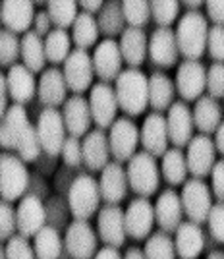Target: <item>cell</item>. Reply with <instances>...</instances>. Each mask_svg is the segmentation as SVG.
<instances>
[{"label": "cell", "mask_w": 224, "mask_h": 259, "mask_svg": "<svg viewBox=\"0 0 224 259\" xmlns=\"http://www.w3.org/2000/svg\"><path fill=\"white\" fill-rule=\"evenodd\" d=\"M116 97L128 116H139L149 107V77L138 68L124 70L116 79Z\"/></svg>", "instance_id": "6da1fadb"}, {"label": "cell", "mask_w": 224, "mask_h": 259, "mask_svg": "<svg viewBox=\"0 0 224 259\" xmlns=\"http://www.w3.org/2000/svg\"><path fill=\"white\" fill-rule=\"evenodd\" d=\"M209 23L201 12H186L176 25L178 49L186 60H199L207 51Z\"/></svg>", "instance_id": "7a4b0ae2"}, {"label": "cell", "mask_w": 224, "mask_h": 259, "mask_svg": "<svg viewBox=\"0 0 224 259\" xmlns=\"http://www.w3.org/2000/svg\"><path fill=\"white\" fill-rule=\"evenodd\" d=\"M101 199V188L93 176L79 174L72 180L68 190V207L75 221H89L95 213H99Z\"/></svg>", "instance_id": "3957f363"}, {"label": "cell", "mask_w": 224, "mask_h": 259, "mask_svg": "<svg viewBox=\"0 0 224 259\" xmlns=\"http://www.w3.org/2000/svg\"><path fill=\"white\" fill-rule=\"evenodd\" d=\"M128 182L129 188L139 195V197H151L157 194L160 184V170L155 157L147 151L136 153L128 161Z\"/></svg>", "instance_id": "277c9868"}, {"label": "cell", "mask_w": 224, "mask_h": 259, "mask_svg": "<svg viewBox=\"0 0 224 259\" xmlns=\"http://www.w3.org/2000/svg\"><path fill=\"white\" fill-rule=\"evenodd\" d=\"M29 186V172L25 162L12 153H2L0 157V197L2 201L14 203L22 199Z\"/></svg>", "instance_id": "5b68a950"}, {"label": "cell", "mask_w": 224, "mask_h": 259, "mask_svg": "<svg viewBox=\"0 0 224 259\" xmlns=\"http://www.w3.org/2000/svg\"><path fill=\"white\" fill-rule=\"evenodd\" d=\"M180 197L184 215L197 225L207 223L209 213L213 209V195H211V188L201 178H192L184 184Z\"/></svg>", "instance_id": "8992f818"}, {"label": "cell", "mask_w": 224, "mask_h": 259, "mask_svg": "<svg viewBox=\"0 0 224 259\" xmlns=\"http://www.w3.org/2000/svg\"><path fill=\"white\" fill-rule=\"evenodd\" d=\"M66 124L62 112H58V108H44L39 114L37 120V134L41 140V147L49 157H58L62 155L66 140Z\"/></svg>", "instance_id": "52a82bcc"}, {"label": "cell", "mask_w": 224, "mask_h": 259, "mask_svg": "<svg viewBox=\"0 0 224 259\" xmlns=\"http://www.w3.org/2000/svg\"><path fill=\"white\" fill-rule=\"evenodd\" d=\"M108 143H110V155L114 157V161H129L141 143V130L129 116H120L110 128Z\"/></svg>", "instance_id": "ba28073f"}, {"label": "cell", "mask_w": 224, "mask_h": 259, "mask_svg": "<svg viewBox=\"0 0 224 259\" xmlns=\"http://www.w3.org/2000/svg\"><path fill=\"white\" fill-rule=\"evenodd\" d=\"M89 107H91V116L99 130L112 128V124L116 122V112L120 105H118V97L114 87L110 83L99 81L91 87L89 91Z\"/></svg>", "instance_id": "9c48e42d"}, {"label": "cell", "mask_w": 224, "mask_h": 259, "mask_svg": "<svg viewBox=\"0 0 224 259\" xmlns=\"http://www.w3.org/2000/svg\"><path fill=\"white\" fill-rule=\"evenodd\" d=\"M62 72H64L66 83H68V91H72L75 95H81V93L89 91V87L93 83V76H95L93 54L81 51V49L72 51V54L64 62Z\"/></svg>", "instance_id": "30bf717a"}, {"label": "cell", "mask_w": 224, "mask_h": 259, "mask_svg": "<svg viewBox=\"0 0 224 259\" xmlns=\"http://www.w3.org/2000/svg\"><path fill=\"white\" fill-rule=\"evenodd\" d=\"M174 83L184 101H197L207 91V70L199 60H184L178 66Z\"/></svg>", "instance_id": "8fae6325"}, {"label": "cell", "mask_w": 224, "mask_h": 259, "mask_svg": "<svg viewBox=\"0 0 224 259\" xmlns=\"http://www.w3.org/2000/svg\"><path fill=\"white\" fill-rule=\"evenodd\" d=\"M97 228H99V236L107 246L122 248L128 236L126 211L120 205H105L97 217Z\"/></svg>", "instance_id": "7c38bea8"}, {"label": "cell", "mask_w": 224, "mask_h": 259, "mask_svg": "<svg viewBox=\"0 0 224 259\" xmlns=\"http://www.w3.org/2000/svg\"><path fill=\"white\" fill-rule=\"evenodd\" d=\"M64 246L74 259H95L97 255V234L89 221H74L66 228Z\"/></svg>", "instance_id": "4fadbf2b"}, {"label": "cell", "mask_w": 224, "mask_h": 259, "mask_svg": "<svg viewBox=\"0 0 224 259\" xmlns=\"http://www.w3.org/2000/svg\"><path fill=\"white\" fill-rule=\"evenodd\" d=\"M122 53H120V43L114 39H105L95 47L93 53V68H95V76H99L101 81L110 83L116 81L118 76L124 72L122 70Z\"/></svg>", "instance_id": "5bb4252c"}, {"label": "cell", "mask_w": 224, "mask_h": 259, "mask_svg": "<svg viewBox=\"0 0 224 259\" xmlns=\"http://www.w3.org/2000/svg\"><path fill=\"white\" fill-rule=\"evenodd\" d=\"M214 155L216 145L209 136H193L186 151L188 170L193 174V178H205L213 172V166L216 164Z\"/></svg>", "instance_id": "9a60e30c"}, {"label": "cell", "mask_w": 224, "mask_h": 259, "mask_svg": "<svg viewBox=\"0 0 224 259\" xmlns=\"http://www.w3.org/2000/svg\"><path fill=\"white\" fill-rule=\"evenodd\" d=\"M128 172L122 166V162L110 161L101 170V180H99L101 197L108 205H118L120 201H124L126 194H128Z\"/></svg>", "instance_id": "2e32d148"}, {"label": "cell", "mask_w": 224, "mask_h": 259, "mask_svg": "<svg viewBox=\"0 0 224 259\" xmlns=\"http://www.w3.org/2000/svg\"><path fill=\"white\" fill-rule=\"evenodd\" d=\"M35 2L27 0H4L0 4V18L2 25L6 31L12 33H25L31 31L33 23H35Z\"/></svg>", "instance_id": "e0dca14e"}, {"label": "cell", "mask_w": 224, "mask_h": 259, "mask_svg": "<svg viewBox=\"0 0 224 259\" xmlns=\"http://www.w3.org/2000/svg\"><path fill=\"white\" fill-rule=\"evenodd\" d=\"M16 211H18V234H22L23 238L37 236V232L44 227L47 221V209L39 199V195H23Z\"/></svg>", "instance_id": "ac0fdd59"}, {"label": "cell", "mask_w": 224, "mask_h": 259, "mask_svg": "<svg viewBox=\"0 0 224 259\" xmlns=\"http://www.w3.org/2000/svg\"><path fill=\"white\" fill-rule=\"evenodd\" d=\"M149 56L155 64L162 68H172L178 64L180 49H178L176 31L172 27H157L151 33Z\"/></svg>", "instance_id": "d6986e66"}, {"label": "cell", "mask_w": 224, "mask_h": 259, "mask_svg": "<svg viewBox=\"0 0 224 259\" xmlns=\"http://www.w3.org/2000/svg\"><path fill=\"white\" fill-rule=\"evenodd\" d=\"M155 205L147 197H136L126 209V232L133 240L149 238L151 228L155 225Z\"/></svg>", "instance_id": "ffe728a7"}, {"label": "cell", "mask_w": 224, "mask_h": 259, "mask_svg": "<svg viewBox=\"0 0 224 259\" xmlns=\"http://www.w3.org/2000/svg\"><path fill=\"white\" fill-rule=\"evenodd\" d=\"M166 126H168V138L170 143H174V147H186L190 145V141L193 140V110L186 103H174L168 108L166 114Z\"/></svg>", "instance_id": "44dd1931"}, {"label": "cell", "mask_w": 224, "mask_h": 259, "mask_svg": "<svg viewBox=\"0 0 224 259\" xmlns=\"http://www.w3.org/2000/svg\"><path fill=\"white\" fill-rule=\"evenodd\" d=\"M168 126H166V116H162L160 112H153L143 120L141 126V145L145 147V151L151 153L155 159L162 157L168 151Z\"/></svg>", "instance_id": "7402d4cb"}, {"label": "cell", "mask_w": 224, "mask_h": 259, "mask_svg": "<svg viewBox=\"0 0 224 259\" xmlns=\"http://www.w3.org/2000/svg\"><path fill=\"white\" fill-rule=\"evenodd\" d=\"M182 215H184V207H182L180 194H176L174 190H164L155 203V221L159 228L166 234H172V232L176 234L178 227L184 223Z\"/></svg>", "instance_id": "603a6c76"}, {"label": "cell", "mask_w": 224, "mask_h": 259, "mask_svg": "<svg viewBox=\"0 0 224 259\" xmlns=\"http://www.w3.org/2000/svg\"><path fill=\"white\" fill-rule=\"evenodd\" d=\"M62 116H64L66 130L70 136L74 138H85L87 134L91 132L89 126L93 122L91 116V107H89V101L83 99L81 95H74L64 103L62 108Z\"/></svg>", "instance_id": "cb8c5ba5"}, {"label": "cell", "mask_w": 224, "mask_h": 259, "mask_svg": "<svg viewBox=\"0 0 224 259\" xmlns=\"http://www.w3.org/2000/svg\"><path fill=\"white\" fill-rule=\"evenodd\" d=\"M37 93L39 99L47 108L64 107L66 93H68V83H66L64 72L60 68H49L41 74L39 85H37Z\"/></svg>", "instance_id": "d4e9b609"}, {"label": "cell", "mask_w": 224, "mask_h": 259, "mask_svg": "<svg viewBox=\"0 0 224 259\" xmlns=\"http://www.w3.org/2000/svg\"><path fill=\"white\" fill-rule=\"evenodd\" d=\"M81 149H83V164L89 170H103L107 166L108 157H110V143L105 130H91L85 138L81 140Z\"/></svg>", "instance_id": "484cf974"}, {"label": "cell", "mask_w": 224, "mask_h": 259, "mask_svg": "<svg viewBox=\"0 0 224 259\" xmlns=\"http://www.w3.org/2000/svg\"><path fill=\"white\" fill-rule=\"evenodd\" d=\"M174 244H176V253L180 259H197L205 248V234H203L201 225L192 223V221L182 223L176 230Z\"/></svg>", "instance_id": "4316f807"}, {"label": "cell", "mask_w": 224, "mask_h": 259, "mask_svg": "<svg viewBox=\"0 0 224 259\" xmlns=\"http://www.w3.org/2000/svg\"><path fill=\"white\" fill-rule=\"evenodd\" d=\"M4 76H6L10 97L16 105H25L27 101H31L39 83H35V77L29 68H25L23 64H16Z\"/></svg>", "instance_id": "83f0119b"}, {"label": "cell", "mask_w": 224, "mask_h": 259, "mask_svg": "<svg viewBox=\"0 0 224 259\" xmlns=\"http://www.w3.org/2000/svg\"><path fill=\"white\" fill-rule=\"evenodd\" d=\"M120 53L129 68H138L143 64L149 54V39L145 31L138 27H128L120 37Z\"/></svg>", "instance_id": "f1b7e54d"}, {"label": "cell", "mask_w": 224, "mask_h": 259, "mask_svg": "<svg viewBox=\"0 0 224 259\" xmlns=\"http://www.w3.org/2000/svg\"><path fill=\"white\" fill-rule=\"evenodd\" d=\"M29 118L23 105H12L0 122V143L4 149H16V143L27 128Z\"/></svg>", "instance_id": "f546056e"}, {"label": "cell", "mask_w": 224, "mask_h": 259, "mask_svg": "<svg viewBox=\"0 0 224 259\" xmlns=\"http://www.w3.org/2000/svg\"><path fill=\"white\" fill-rule=\"evenodd\" d=\"M193 122L203 136L214 134L218 126L222 124V108L216 103V99L209 97V95L197 99V103L193 107Z\"/></svg>", "instance_id": "4dcf8cb0"}, {"label": "cell", "mask_w": 224, "mask_h": 259, "mask_svg": "<svg viewBox=\"0 0 224 259\" xmlns=\"http://www.w3.org/2000/svg\"><path fill=\"white\" fill-rule=\"evenodd\" d=\"M176 83L164 72H153L149 77V105L155 112L168 110L174 105Z\"/></svg>", "instance_id": "1f68e13d"}, {"label": "cell", "mask_w": 224, "mask_h": 259, "mask_svg": "<svg viewBox=\"0 0 224 259\" xmlns=\"http://www.w3.org/2000/svg\"><path fill=\"white\" fill-rule=\"evenodd\" d=\"M44 62H47V51L43 37L31 29L22 37V64L29 68L33 74H37L44 72Z\"/></svg>", "instance_id": "d6a6232c"}, {"label": "cell", "mask_w": 224, "mask_h": 259, "mask_svg": "<svg viewBox=\"0 0 224 259\" xmlns=\"http://www.w3.org/2000/svg\"><path fill=\"white\" fill-rule=\"evenodd\" d=\"M97 23H99V29L101 33H105L108 39L122 35L126 31V18H124V10H122V2L118 0H110L105 2L103 10L99 12L97 16Z\"/></svg>", "instance_id": "836d02e7"}, {"label": "cell", "mask_w": 224, "mask_h": 259, "mask_svg": "<svg viewBox=\"0 0 224 259\" xmlns=\"http://www.w3.org/2000/svg\"><path fill=\"white\" fill-rule=\"evenodd\" d=\"M160 172L164 176V180L170 186H182L186 184L188 176V161H186V153L180 147H172L162 155V164H160Z\"/></svg>", "instance_id": "e575fe53"}, {"label": "cell", "mask_w": 224, "mask_h": 259, "mask_svg": "<svg viewBox=\"0 0 224 259\" xmlns=\"http://www.w3.org/2000/svg\"><path fill=\"white\" fill-rule=\"evenodd\" d=\"M99 35H101V29H99V23H97L95 16L79 12L74 27H72V41H74L75 47L81 49V51H87V49H91V47L97 45Z\"/></svg>", "instance_id": "d590c367"}, {"label": "cell", "mask_w": 224, "mask_h": 259, "mask_svg": "<svg viewBox=\"0 0 224 259\" xmlns=\"http://www.w3.org/2000/svg\"><path fill=\"white\" fill-rule=\"evenodd\" d=\"M33 240H35L33 249H35L37 259H60L64 242H62V238H60L58 230L54 227L44 225Z\"/></svg>", "instance_id": "8d00e7d4"}, {"label": "cell", "mask_w": 224, "mask_h": 259, "mask_svg": "<svg viewBox=\"0 0 224 259\" xmlns=\"http://www.w3.org/2000/svg\"><path fill=\"white\" fill-rule=\"evenodd\" d=\"M47 60L53 64H64L72 54V37L64 29H53L44 39Z\"/></svg>", "instance_id": "74e56055"}, {"label": "cell", "mask_w": 224, "mask_h": 259, "mask_svg": "<svg viewBox=\"0 0 224 259\" xmlns=\"http://www.w3.org/2000/svg\"><path fill=\"white\" fill-rule=\"evenodd\" d=\"M79 2L72 0H58V2H47V14L53 22L54 29H64L66 27H74L75 20L79 16Z\"/></svg>", "instance_id": "f35d334b"}, {"label": "cell", "mask_w": 224, "mask_h": 259, "mask_svg": "<svg viewBox=\"0 0 224 259\" xmlns=\"http://www.w3.org/2000/svg\"><path fill=\"white\" fill-rule=\"evenodd\" d=\"M145 257L147 259H176V244L170 238V234L166 232H153L147 238V244H145Z\"/></svg>", "instance_id": "ab89813d"}, {"label": "cell", "mask_w": 224, "mask_h": 259, "mask_svg": "<svg viewBox=\"0 0 224 259\" xmlns=\"http://www.w3.org/2000/svg\"><path fill=\"white\" fill-rule=\"evenodd\" d=\"M16 151H18V157L23 162L37 161L39 155L43 153L41 140H39V134H37V126H33L31 122L27 124V128L23 130V134L20 136V140L16 143Z\"/></svg>", "instance_id": "60d3db41"}, {"label": "cell", "mask_w": 224, "mask_h": 259, "mask_svg": "<svg viewBox=\"0 0 224 259\" xmlns=\"http://www.w3.org/2000/svg\"><path fill=\"white\" fill-rule=\"evenodd\" d=\"M122 10L129 27L143 29L151 20V2L147 0H124Z\"/></svg>", "instance_id": "b9f144b4"}, {"label": "cell", "mask_w": 224, "mask_h": 259, "mask_svg": "<svg viewBox=\"0 0 224 259\" xmlns=\"http://www.w3.org/2000/svg\"><path fill=\"white\" fill-rule=\"evenodd\" d=\"M18 58H22V41L18 39L16 33L2 29L0 33V64L10 70L12 66H16Z\"/></svg>", "instance_id": "7bdbcfd3"}, {"label": "cell", "mask_w": 224, "mask_h": 259, "mask_svg": "<svg viewBox=\"0 0 224 259\" xmlns=\"http://www.w3.org/2000/svg\"><path fill=\"white\" fill-rule=\"evenodd\" d=\"M180 2L176 0H153L151 2V16L159 27H170L178 20L180 14Z\"/></svg>", "instance_id": "ee69618b"}, {"label": "cell", "mask_w": 224, "mask_h": 259, "mask_svg": "<svg viewBox=\"0 0 224 259\" xmlns=\"http://www.w3.org/2000/svg\"><path fill=\"white\" fill-rule=\"evenodd\" d=\"M0 259H37L35 249L29 244V238H23L22 234L12 236L8 242H4Z\"/></svg>", "instance_id": "f6af8a7d"}, {"label": "cell", "mask_w": 224, "mask_h": 259, "mask_svg": "<svg viewBox=\"0 0 224 259\" xmlns=\"http://www.w3.org/2000/svg\"><path fill=\"white\" fill-rule=\"evenodd\" d=\"M18 232V211L12 207V203L2 201L0 207V238L2 242H8Z\"/></svg>", "instance_id": "bcb514c9"}, {"label": "cell", "mask_w": 224, "mask_h": 259, "mask_svg": "<svg viewBox=\"0 0 224 259\" xmlns=\"http://www.w3.org/2000/svg\"><path fill=\"white\" fill-rule=\"evenodd\" d=\"M207 91L209 97L222 99L224 97V64L222 62H214L207 70Z\"/></svg>", "instance_id": "7dc6e473"}, {"label": "cell", "mask_w": 224, "mask_h": 259, "mask_svg": "<svg viewBox=\"0 0 224 259\" xmlns=\"http://www.w3.org/2000/svg\"><path fill=\"white\" fill-rule=\"evenodd\" d=\"M62 159L68 166L72 168H79L83 164V149H81V141L79 138L68 136L64 147H62Z\"/></svg>", "instance_id": "c3c4849f"}, {"label": "cell", "mask_w": 224, "mask_h": 259, "mask_svg": "<svg viewBox=\"0 0 224 259\" xmlns=\"http://www.w3.org/2000/svg\"><path fill=\"white\" fill-rule=\"evenodd\" d=\"M207 51H209L214 62H222L224 64V25H213L209 29Z\"/></svg>", "instance_id": "681fc988"}, {"label": "cell", "mask_w": 224, "mask_h": 259, "mask_svg": "<svg viewBox=\"0 0 224 259\" xmlns=\"http://www.w3.org/2000/svg\"><path fill=\"white\" fill-rule=\"evenodd\" d=\"M207 223H209V232H211L214 242L224 244V203H220V201L214 203Z\"/></svg>", "instance_id": "f907efd6"}, {"label": "cell", "mask_w": 224, "mask_h": 259, "mask_svg": "<svg viewBox=\"0 0 224 259\" xmlns=\"http://www.w3.org/2000/svg\"><path fill=\"white\" fill-rule=\"evenodd\" d=\"M211 178H213V194L214 197L224 203V159L216 161V164L213 166V172H211Z\"/></svg>", "instance_id": "816d5d0a"}, {"label": "cell", "mask_w": 224, "mask_h": 259, "mask_svg": "<svg viewBox=\"0 0 224 259\" xmlns=\"http://www.w3.org/2000/svg\"><path fill=\"white\" fill-rule=\"evenodd\" d=\"M205 10H207V18L214 25H224V0L205 2Z\"/></svg>", "instance_id": "f5cc1de1"}, {"label": "cell", "mask_w": 224, "mask_h": 259, "mask_svg": "<svg viewBox=\"0 0 224 259\" xmlns=\"http://www.w3.org/2000/svg\"><path fill=\"white\" fill-rule=\"evenodd\" d=\"M33 27H35V33H37V35H41V37L44 35V37H47L49 33L53 31V29H51V27H53V22H51L49 14H47V12H37Z\"/></svg>", "instance_id": "db71d44e"}, {"label": "cell", "mask_w": 224, "mask_h": 259, "mask_svg": "<svg viewBox=\"0 0 224 259\" xmlns=\"http://www.w3.org/2000/svg\"><path fill=\"white\" fill-rule=\"evenodd\" d=\"M103 6H105V2L103 0H81L79 2V8L85 12V14H97L99 16V12L103 10Z\"/></svg>", "instance_id": "11a10c76"}, {"label": "cell", "mask_w": 224, "mask_h": 259, "mask_svg": "<svg viewBox=\"0 0 224 259\" xmlns=\"http://www.w3.org/2000/svg\"><path fill=\"white\" fill-rule=\"evenodd\" d=\"M95 259H124V257L120 255L118 248H112V246H105L103 249H99V251H97Z\"/></svg>", "instance_id": "9f6ffc18"}, {"label": "cell", "mask_w": 224, "mask_h": 259, "mask_svg": "<svg viewBox=\"0 0 224 259\" xmlns=\"http://www.w3.org/2000/svg\"><path fill=\"white\" fill-rule=\"evenodd\" d=\"M214 145H216V151L224 157V120L222 124L218 126V130L214 132Z\"/></svg>", "instance_id": "6f0895ef"}, {"label": "cell", "mask_w": 224, "mask_h": 259, "mask_svg": "<svg viewBox=\"0 0 224 259\" xmlns=\"http://www.w3.org/2000/svg\"><path fill=\"white\" fill-rule=\"evenodd\" d=\"M182 6L188 8V12H199V8L205 6V2H199V0H184Z\"/></svg>", "instance_id": "680465c9"}, {"label": "cell", "mask_w": 224, "mask_h": 259, "mask_svg": "<svg viewBox=\"0 0 224 259\" xmlns=\"http://www.w3.org/2000/svg\"><path fill=\"white\" fill-rule=\"evenodd\" d=\"M124 259H147L145 257V251L139 248H129L128 251H126V255H124Z\"/></svg>", "instance_id": "91938a15"}, {"label": "cell", "mask_w": 224, "mask_h": 259, "mask_svg": "<svg viewBox=\"0 0 224 259\" xmlns=\"http://www.w3.org/2000/svg\"><path fill=\"white\" fill-rule=\"evenodd\" d=\"M207 259H224V251H211L209 255H207Z\"/></svg>", "instance_id": "94428289"}]
</instances>
